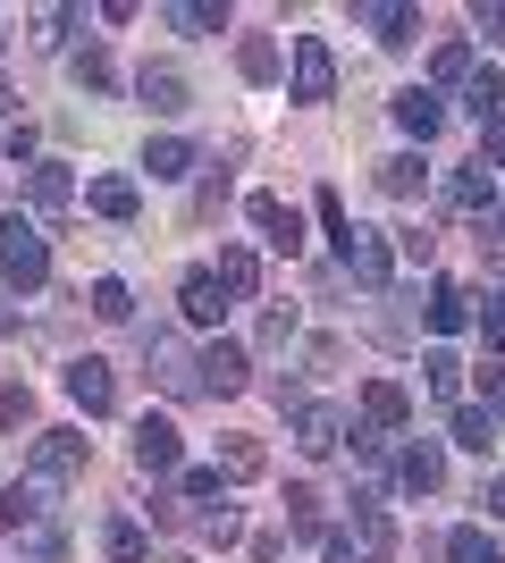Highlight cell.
I'll use <instances>...</instances> for the list:
<instances>
[{"label":"cell","mask_w":505,"mask_h":563,"mask_svg":"<svg viewBox=\"0 0 505 563\" xmlns=\"http://www.w3.org/2000/svg\"><path fill=\"white\" fill-rule=\"evenodd\" d=\"M76 85H85V93H110V59H101L94 43L76 51Z\"/></svg>","instance_id":"35"},{"label":"cell","mask_w":505,"mask_h":563,"mask_svg":"<svg viewBox=\"0 0 505 563\" xmlns=\"http://www.w3.org/2000/svg\"><path fill=\"white\" fill-rule=\"evenodd\" d=\"M481 505H488V514H505V471L488 479V496H481Z\"/></svg>","instance_id":"45"},{"label":"cell","mask_w":505,"mask_h":563,"mask_svg":"<svg viewBox=\"0 0 505 563\" xmlns=\"http://www.w3.org/2000/svg\"><path fill=\"white\" fill-rule=\"evenodd\" d=\"M329 563H380V555H371L354 530H337V539H329Z\"/></svg>","instance_id":"39"},{"label":"cell","mask_w":505,"mask_h":563,"mask_svg":"<svg viewBox=\"0 0 505 563\" xmlns=\"http://www.w3.org/2000/svg\"><path fill=\"white\" fill-rule=\"evenodd\" d=\"M320 228H329V244H337V261H345V244H354V219H345V202H337V194H320Z\"/></svg>","instance_id":"31"},{"label":"cell","mask_w":505,"mask_h":563,"mask_svg":"<svg viewBox=\"0 0 505 563\" xmlns=\"http://www.w3.org/2000/svg\"><path fill=\"white\" fill-rule=\"evenodd\" d=\"M337 438H345V412H337V404H304V412H295V446L304 454H337Z\"/></svg>","instance_id":"11"},{"label":"cell","mask_w":505,"mask_h":563,"mask_svg":"<svg viewBox=\"0 0 505 563\" xmlns=\"http://www.w3.org/2000/svg\"><path fill=\"white\" fill-rule=\"evenodd\" d=\"M481 143H488V161H505V118H488V126H481Z\"/></svg>","instance_id":"44"},{"label":"cell","mask_w":505,"mask_h":563,"mask_svg":"<svg viewBox=\"0 0 505 563\" xmlns=\"http://www.w3.org/2000/svg\"><path fill=\"white\" fill-rule=\"evenodd\" d=\"M85 471V438L76 429H43L34 438V479H76Z\"/></svg>","instance_id":"4"},{"label":"cell","mask_w":505,"mask_h":563,"mask_svg":"<svg viewBox=\"0 0 505 563\" xmlns=\"http://www.w3.org/2000/svg\"><path fill=\"white\" fill-rule=\"evenodd\" d=\"M253 471H262V446H253V438H228V446H219V479H253Z\"/></svg>","instance_id":"28"},{"label":"cell","mask_w":505,"mask_h":563,"mask_svg":"<svg viewBox=\"0 0 505 563\" xmlns=\"http://www.w3.org/2000/svg\"><path fill=\"white\" fill-rule=\"evenodd\" d=\"M43 278H51L43 235L25 228V219H9V228H0V286H43Z\"/></svg>","instance_id":"1"},{"label":"cell","mask_w":505,"mask_h":563,"mask_svg":"<svg viewBox=\"0 0 505 563\" xmlns=\"http://www.w3.org/2000/svg\"><path fill=\"white\" fill-rule=\"evenodd\" d=\"M472 25H481V34H505V0H481V9H472Z\"/></svg>","instance_id":"42"},{"label":"cell","mask_w":505,"mask_h":563,"mask_svg":"<svg viewBox=\"0 0 505 563\" xmlns=\"http://www.w3.org/2000/svg\"><path fill=\"white\" fill-rule=\"evenodd\" d=\"M177 496H194V505H202V496H219V471H186V479H177Z\"/></svg>","instance_id":"41"},{"label":"cell","mask_w":505,"mask_h":563,"mask_svg":"<svg viewBox=\"0 0 505 563\" xmlns=\"http://www.w3.org/2000/svg\"><path fill=\"white\" fill-rule=\"evenodd\" d=\"M68 396L85 404V412H110V404H119V378H110V362H94V353H85V362H68Z\"/></svg>","instance_id":"9"},{"label":"cell","mask_w":505,"mask_h":563,"mask_svg":"<svg viewBox=\"0 0 505 563\" xmlns=\"http://www.w3.org/2000/svg\"><path fill=\"white\" fill-rule=\"evenodd\" d=\"M345 269H354L362 286H387V269H396V253H387V235H371V228H362L354 244H345Z\"/></svg>","instance_id":"14"},{"label":"cell","mask_w":505,"mask_h":563,"mask_svg":"<svg viewBox=\"0 0 505 563\" xmlns=\"http://www.w3.org/2000/svg\"><path fill=\"white\" fill-rule=\"evenodd\" d=\"M135 93H144L161 118H177V110H186V76H177V68H144V76H135Z\"/></svg>","instance_id":"19"},{"label":"cell","mask_w":505,"mask_h":563,"mask_svg":"<svg viewBox=\"0 0 505 563\" xmlns=\"http://www.w3.org/2000/svg\"><path fill=\"white\" fill-rule=\"evenodd\" d=\"M34 514H43L34 488H0V530H34Z\"/></svg>","instance_id":"27"},{"label":"cell","mask_w":505,"mask_h":563,"mask_svg":"<svg viewBox=\"0 0 505 563\" xmlns=\"http://www.w3.org/2000/svg\"><path fill=\"white\" fill-rule=\"evenodd\" d=\"M0 421H25V387H0Z\"/></svg>","instance_id":"43"},{"label":"cell","mask_w":505,"mask_h":563,"mask_svg":"<svg viewBox=\"0 0 505 563\" xmlns=\"http://www.w3.org/2000/svg\"><path fill=\"white\" fill-rule=\"evenodd\" d=\"M25 202H34L43 219H59V211L76 202V177H68L59 161H34V168H25Z\"/></svg>","instance_id":"5"},{"label":"cell","mask_w":505,"mask_h":563,"mask_svg":"<svg viewBox=\"0 0 505 563\" xmlns=\"http://www.w3.org/2000/svg\"><path fill=\"white\" fill-rule=\"evenodd\" d=\"M202 539H211V547H237V514H228V505H219V514L202 521Z\"/></svg>","instance_id":"40"},{"label":"cell","mask_w":505,"mask_h":563,"mask_svg":"<svg viewBox=\"0 0 505 563\" xmlns=\"http://www.w3.org/2000/svg\"><path fill=\"white\" fill-rule=\"evenodd\" d=\"M380 186H387V194H421V161H413V152L380 161Z\"/></svg>","instance_id":"33"},{"label":"cell","mask_w":505,"mask_h":563,"mask_svg":"<svg viewBox=\"0 0 505 563\" xmlns=\"http://www.w3.org/2000/svg\"><path fill=\"white\" fill-rule=\"evenodd\" d=\"M421 371H430V396H455V387H463V362H455V353H430Z\"/></svg>","instance_id":"36"},{"label":"cell","mask_w":505,"mask_h":563,"mask_svg":"<svg viewBox=\"0 0 505 563\" xmlns=\"http://www.w3.org/2000/svg\"><path fill=\"white\" fill-rule=\"evenodd\" d=\"M244 378H253L244 345H237V336H219V345L202 353V387H211V396H244Z\"/></svg>","instance_id":"7"},{"label":"cell","mask_w":505,"mask_h":563,"mask_svg":"<svg viewBox=\"0 0 505 563\" xmlns=\"http://www.w3.org/2000/svg\"><path fill=\"white\" fill-rule=\"evenodd\" d=\"M447 563H505V555L488 547V530H455V539H447Z\"/></svg>","instance_id":"30"},{"label":"cell","mask_w":505,"mask_h":563,"mask_svg":"<svg viewBox=\"0 0 505 563\" xmlns=\"http://www.w3.org/2000/svg\"><path fill=\"white\" fill-rule=\"evenodd\" d=\"M168 25H186V34H219V25H228V9H219V0H177V9H168Z\"/></svg>","instance_id":"25"},{"label":"cell","mask_w":505,"mask_h":563,"mask_svg":"<svg viewBox=\"0 0 505 563\" xmlns=\"http://www.w3.org/2000/svg\"><path fill=\"white\" fill-rule=\"evenodd\" d=\"M481 404H488V421H505V362L481 371Z\"/></svg>","instance_id":"38"},{"label":"cell","mask_w":505,"mask_h":563,"mask_svg":"<svg viewBox=\"0 0 505 563\" xmlns=\"http://www.w3.org/2000/svg\"><path fill=\"white\" fill-rule=\"evenodd\" d=\"M237 68H244V85H278V43H262V34H253V43L237 51Z\"/></svg>","instance_id":"26"},{"label":"cell","mask_w":505,"mask_h":563,"mask_svg":"<svg viewBox=\"0 0 505 563\" xmlns=\"http://www.w3.org/2000/svg\"><path fill=\"white\" fill-rule=\"evenodd\" d=\"M144 168H152V177H161V186H177V177H194V143L161 135V143H152V152H144Z\"/></svg>","instance_id":"20"},{"label":"cell","mask_w":505,"mask_h":563,"mask_svg":"<svg viewBox=\"0 0 505 563\" xmlns=\"http://www.w3.org/2000/svg\"><path fill=\"white\" fill-rule=\"evenodd\" d=\"M447 202H455V211H488V202H497L488 161H481V168H455V177H447Z\"/></svg>","instance_id":"16"},{"label":"cell","mask_w":505,"mask_h":563,"mask_svg":"<svg viewBox=\"0 0 505 563\" xmlns=\"http://www.w3.org/2000/svg\"><path fill=\"white\" fill-rule=\"evenodd\" d=\"M94 311H101V320H127V311H135V295H127L119 278H94Z\"/></svg>","instance_id":"34"},{"label":"cell","mask_w":505,"mask_h":563,"mask_svg":"<svg viewBox=\"0 0 505 563\" xmlns=\"http://www.w3.org/2000/svg\"><path fill=\"white\" fill-rule=\"evenodd\" d=\"M329 93H337V59L320 34H304L295 43V101H329Z\"/></svg>","instance_id":"2"},{"label":"cell","mask_w":505,"mask_h":563,"mask_svg":"<svg viewBox=\"0 0 505 563\" xmlns=\"http://www.w3.org/2000/svg\"><path fill=\"white\" fill-rule=\"evenodd\" d=\"M135 463L161 479V471H177V421H161V412H144L135 421Z\"/></svg>","instance_id":"8"},{"label":"cell","mask_w":505,"mask_h":563,"mask_svg":"<svg viewBox=\"0 0 505 563\" xmlns=\"http://www.w3.org/2000/svg\"><path fill=\"white\" fill-rule=\"evenodd\" d=\"M396 126H405V135H421V143H430L438 126H447V101H438L430 85H405V93H396Z\"/></svg>","instance_id":"12"},{"label":"cell","mask_w":505,"mask_h":563,"mask_svg":"<svg viewBox=\"0 0 505 563\" xmlns=\"http://www.w3.org/2000/svg\"><path fill=\"white\" fill-rule=\"evenodd\" d=\"M287 530L295 539H320V496L312 488H287Z\"/></svg>","instance_id":"29"},{"label":"cell","mask_w":505,"mask_h":563,"mask_svg":"<svg viewBox=\"0 0 505 563\" xmlns=\"http://www.w3.org/2000/svg\"><path fill=\"white\" fill-rule=\"evenodd\" d=\"M354 18L371 25L380 43H413V34H421V9H396V0H362Z\"/></svg>","instance_id":"13"},{"label":"cell","mask_w":505,"mask_h":563,"mask_svg":"<svg viewBox=\"0 0 505 563\" xmlns=\"http://www.w3.org/2000/svg\"><path fill=\"white\" fill-rule=\"evenodd\" d=\"M438 479H447V454H438V446H405V454H396V488L430 496Z\"/></svg>","instance_id":"15"},{"label":"cell","mask_w":505,"mask_h":563,"mask_svg":"<svg viewBox=\"0 0 505 563\" xmlns=\"http://www.w3.org/2000/svg\"><path fill=\"white\" fill-rule=\"evenodd\" d=\"M94 211H101V219H119V228H127V219L144 211V194H135V177H94Z\"/></svg>","instance_id":"17"},{"label":"cell","mask_w":505,"mask_h":563,"mask_svg":"<svg viewBox=\"0 0 505 563\" xmlns=\"http://www.w3.org/2000/svg\"><path fill=\"white\" fill-rule=\"evenodd\" d=\"M463 320H472V295H463L455 278H438V286H430V329H438V336H455Z\"/></svg>","instance_id":"18"},{"label":"cell","mask_w":505,"mask_h":563,"mask_svg":"<svg viewBox=\"0 0 505 563\" xmlns=\"http://www.w3.org/2000/svg\"><path fill=\"white\" fill-rule=\"evenodd\" d=\"M152 555V539L135 530V521H110V563H144Z\"/></svg>","instance_id":"32"},{"label":"cell","mask_w":505,"mask_h":563,"mask_svg":"<svg viewBox=\"0 0 505 563\" xmlns=\"http://www.w3.org/2000/svg\"><path fill=\"white\" fill-rule=\"evenodd\" d=\"M455 446H472V454L497 446V421H488V404H455Z\"/></svg>","instance_id":"22"},{"label":"cell","mask_w":505,"mask_h":563,"mask_svg":"<svg viewBox=\"0 0 505 563\" xmlns=\"http://www.w3.org/2000/svg\"><path fill=\"white\" fill-rule=\"evenodd\" d=\"M463 93H472V118H481V126H488V118H505V76H497V68H481Z\"/></svg>","instance_id":"24"},{"label":"cell","mask_w":505,"mask_h":563,"mask_svg":"<svg viewBox=\"0 0 505 563\" xmlns=\"http://www.w3.org/2000/svg\"><path fill=\"white\" fill-rule=\"evenodd\" d=\"M177 311H186L194 329H219V311H228V286H219L211 269H194V278L177 286Z\"/></svg>","instance_id":"10"},{"label":"cell","mask_w":505,"mask_h":563,"mask_svg":"<svg viewBox=\"0 0 505 563\" xmlns=\"http://www.w3.org/2000/svg\"><path fill=\"white\" fill-rule=\"evenodd\" d=\"M497 235H505V202H497Z\"/></svg>","instance_id":"46"},{"label":"cell","mask_w":505,"mask_h":563,"mask_svg":"<svg viewBox=\"0 0 505 563\" xmlns=\"http://www.w3.org/2000/svg\"><path fill=\"white\" fill-rule=\"evenodd\" d=\"M430 76H438V85H472V76H481V59H472V43H438Z\"/></svg>","instance_id":"23"},{"label":"cell","mask_w":505,"mask_h":563,"mask_svg":"<svg viewBox=\"0 0 505 563\" xmlns=\"http://www.w3.org/2000/svg\"><path fill=\"white\" fill-rule=\"evenodd\" d=\"M472 320H481V336L505 353V295H481V311H472Z\"/></svg>","instance_id":"37"},{"label":"cell","mask_w":505,"mask_h":563,"mask_svg":"<svg viewBox=\"0 0 505 563\" xmlns=\"http://www.w3.org/2000/svg\"><path fill=\"white\" fill-rule=\"evenodd\" d=\"M244 211H253V228H262V244H270V253H295V244H304V219H295L287 202H278V194H253Z\"/></svg>","instance_id":"6"},{"label":"cell","mask_w":505,"mask_h":563,"mask_svg":"<svg viewBox=\"0 0 505 563\" xmlns=\"http://www.w3.org/2000/svg\"><path fill=\"white\" fill-rule=\"evenodd\" d=\"M219 286H228V295H253V286H262V261L244 253V244H228V253H219V269H211Z\"/></svg>","instance_id":"21"},{"label":"cell","mask_w":505,"mask_h":563,"mask_svg":"<svg viewBox=\"0 0 505 563\" xmlns=\"http://www.w3.org/2000/svg\"><path fill=\"white\" fill-rule=\"evenodd\" d=\"M405 421H413V396L396 387V378H371V387H362V429L387 438V429H405Z\"/></svg>","instance_id":"3"}]
</instances>
